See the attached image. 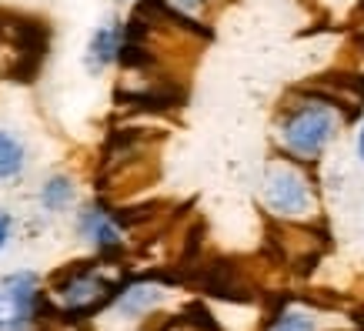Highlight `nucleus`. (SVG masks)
I'll list each match as a JSON object with an SVG mask.
<instances>
[{"label": "nucleus", "mask_w": 364, "mask_h": 331, "mask_svg": "<svg viewBox=\"0 0 364 331\" xmlns=\"http://www.w3.org/2000/svg\"><path fill=\"white\" fill-rule=\"evenodd\" d=\"M338 117L334 110H328L324 104H308L298 114H291L284 124V144L301 157H318L328 141L334 137Z\"/></svg>", "instance_id": "1"}, {"label": "nucleus", "mask_w": 364, "mask_h": 331, "mask_svg": "<svg viewBox=\"0 0 364 331\" xmlns=\"http://www.w3.org/2000/svg\"><path fill=\"white\" fill-rule=\"evenodd\" d=\"M267 204L277 214H304L311 208V191L304 184V177L287 171V167L271 171L267 174Z\"/></svg>", "instance_id": "2"}, {"label": "nucleus", "mask_w": 364, "mask_h": 331, "mask_svg": "<svg viewBox=\"0 0 364 331\" xmlns=\"http://www.w3.org/2000/svg\"><path fill=\"white\" fill-rule=\"evenodd\" d=\"M33 288H37V278L21 271V275L4 278V298L14 305V321L4 325V331H23L27 328V318H31L33 308Z\"/></svg>", "instance_id": "3"}, {"label": "nucleus", "mask_w": 364, "mask_h": 331, "mask_svg": "<svg viewBox=\"0 0 364 331\" xmlns=\"http://www.w3.org/2000/svg\"><path fill=\"white\" fill-rule=\"evenodd\" d=\"M117 51H121V27L117 23H104V27H97L94 31V37H90L87 44V67L90 70H100V67H107L117 57Z\"/></svg>", "instance_id": "4"}, {"label": "nucleus", "mask_w": 364, "mask_h": 331, "mask_svg": "<svg viewBox=\"0 0 364 331\" xmlns=\"http://www.w3.org/2000/svg\"><path fill=\"white\" fill-rule=\"evenodd\" d=\"M77 228H80V234L87 238V241H94V244H100V248H111V244H117L121 241V231H117V224H114L104 211H97V208H87L84 214H80V221H77Z\"/></svg>", "instance_id": "5"}, {"label": "nucleus", "mask_w": 364, "mask_h": 331, "mask_svg": "<svg viewBox=\"0 0 364 331\" xmlns=\"http://www.w3.org/2000/svg\"><path fill=\"white\" fill-rule=\"evenodd\" d=\"M23 171V147L14 134L0 131V181H11Z\"/></svg>", "instance_id": "6"}, {"label": "nucleus", "mask_w": 364, "mask_h": 331, "mask_svg": "<svg viewBox=\"0 0 364 331\" xmlns=\"http://www.w3.org/2000/svg\"><path fill=\"white\" fill-rule=\"evenodd\" d=\"M100 291H104V281L94 275H80L77 281H70V285L64 288V301L70 305V308H84V305H90V301L100 298Z\"/></svg>", "instance_id": "7"}, {"label": "nucleus", "mask_w": 364, "mask_h": 331, "mask_svg": "<svg viewBox=\"0 0 364 331\" xmlns=\"http://www.w3.org/2000/svg\"><path fill=\"white\" fill-rule=\"evenodd\" d=\"M161 288H151V285H141V288H131L127 295H124L121 301H117V308H121V315H144V311H151L161 301Z\"/></svg>", "instance_id": "8"}, {"label": "nucleus", "mask_w": 364, "mask_h": 331, "mask_svg": "<svg viewBox=\"0 0 364 331\" xmlns=\"http://www.w3.org/2000/svg\"><path fill=\"white\" fill-rule=\"evenodd\" d=\"M41 201H44L47 211H64L70 201H74V184L70 177H50L41 191Z\"/></svg>", "instance_id": "9"}, {"label": "nucleus", "mask_w": 364, "mask_h": 331, "mask_svg": "<svg viewBox=\"0 0 364 331\" xmlns=\"http://www.w3.org/2000/svg\"><path fill=\"white\" fill-rule=\"evenodd\" d=\"M271 331H314V321H311L308 315L291 311V315H284V318H277L274 325H271Z\"/></svg>", "instance_id": "10"}, {"label": "nucleus", "mask_w": 364, "mask_h": 331, "mask_svg": "<svg viewBox=\"0 0 364 331\" xmlns=\"http://www.w3.org/2000/svg\"><path fill=\"white\" fill-rule=\"evenodd\" d=\"M174 7H181V11H188V14H194V11H200L204 7V0H171Z\"/></svg>", "instance_id": "11"}, {"label": "nucleus", "mask_w": 364, "mask_h": 331, "mask_svg": "<svg viewBox=\"0 0 364 331\" xmlns=\"http://www.w3.org/2000/svg\"><path fill=\"white\" fill-rule=\"evenodd\" d=\"M7 238H11V218H7V214H0V248L7 244Z\"/></svg>", "instance_id": "12"}, {"label": "nucleus", "mask_w": 364, "mask_h": 331, "mask_svg": "<svg viewBox=\"0 0 364 331\" xmlns=\"http://www.w3.org/2000/svg\"><path fill=\"white\" fill-rule=\"evenodd\" d=\"M358 154H361V161H364V127H361V134H358Z\"/></svg>", "instance_id": "13"}]
</instances>
